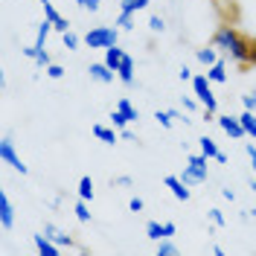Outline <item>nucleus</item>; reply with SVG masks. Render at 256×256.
I'll list each match as a JSON object with an SVG mask.
<instances>
[{
  "mask_svg": "<svg viewBox=\"0 0 256 256\" xmlns=\"http://www.w3.org/2000/svg\"><path fill=\"white\" fill-rule=\"evenodd\" d=\"M210 44L216 50H222L224 56L233 58L239 67L256 64V38L239 32L236 26H230V24H224V26H218V30L212 32V41Z\"/></svg>",
  "mask_w": 256,
  "mask_h": 256,
  "instance_id": "nucleus-1",
  "label": "nucleus"
},
{
  "mask_svg": "<svg viewBox=\"0 0 256 256\" xmlns=\"http://www.w3.org/2000/svg\"><path fill=\"white\" fill-rule=\"evenodd\" d=\"M207 154H190L186 160V166H184V172H180V180L186 184V186H198V184H207Z\"/></svg>",
  "mask_w": 256,
  "mask_h": 256,
  "instance_id": "nucleus-2",
  "label": "nucleus"
},
{
  "mask_svg": "<svg viewBox=\"0 0 256 256\" xmlns=\"http://www.w3.org/2000/svg\"><path fill=\"white\" fill-rule=\"evenodd\" d=\"M120 41V30L116 26H94L84 32V44L90 50H108Z\"/></svg>",
  "mask_w": 256,
  "mask_h": 256,
  "instance_id": "nucleus-3",
  "label": "nucleus"
},
{
  "mask_svg": "<svg viewBox=\"0 0 256 256\" xmlns=\"http://www.w3.org/2000/svg\"><path fill=\"white\" fill-rule=\"evenodd\" d=\"M212 82H210L207 73H201V76H192V90L198 96V102L204 105V111L216 114L218 111V102H216V94H212V88H210Z\"/></svg>",
  "mask_w": 256,
  "mask_h": 256,
  "instance_id": "nucleus-4",
  "label": "nucleus"
},
{
  "mask_svg": "<svg viewBox=\"0 0 256 256\" xmlns=\"http://www.w3.org/2000/svg\"><path fill=\"white\" fill-rule=\"evenodd\" d=\"M0 160H3V163H9V166H12L15 172H20V175H30V166H26L24 160L18 158L12 137H3V140H0Z\"/></svg>",
  "mask_w": 256,
  "mask_h": 256,
  "instance_id": "nucleus-5",
  "label": "nucleus"
},
{
  "mask_svg": "<svg viewBox=\"0 0 256 256\" xmlns=\"http://www.w3.org/2000/svg\"><path fill=\"white\" fill-rule=\"evenodd\" d=\"M216 122L222 126V131L227 134V137H236V140L248 137V134H244V126H242V120L239 116H233V114H222V116H216Z\"/></svg>",
  "mask_w": 256,
  "mask_h": 256,
  "instance_id": "nucleus-6",
  "label": "nucleus"
},
{
  "mask_svg": "<svg viewBox=\"0 0 256 256\" xmlns=\"http://www.w3.org/2000/svg\"><path fill=\"white\" fill-rule=\"evenodd\" d=\"M178 233V227L172 222H166V224H160V222H148L146 224V236L152 242H160V239H172Z\"/></svg>",
  "mask_w": 256,
  "mask_h": 256,
  "instance_id": "nucleus-7",
  "label": "nucleus"
},
{
  "mask_svg": "<svg viewBox=\"0 0 256 256\" xmlns=\"http://www.w3.org/2000/svg\"><path fill=\"white\" fill-rule=\"evenodd\" d=\"M163 184H166V190H172V195H175L178 201H190V198H192L190 186L180 180V175H166V180H163Z\"/></svg>",
  "mask_w": 256,
  "mask_h": 256,
  "instance_id": "nucleus-8",
  "label": "nucleus"
},
{
  "mask_svg": "<svg viewBox=\"0 0 256 256\" xmlns=\"http://www.w3.org/2000/svg\"><path fill=\"white\" fill-rule=\"evenodd\" d=\"M12 224H15V207H12L9 195L0 192V227L3 230H12Z\"/></svg>",
  "mask_w": 256,
  "mask_h": 256,
  "instance_id": "nucleus-9",
  "label": "nucleus"
},
{
  "mask_svg": "<svg viewBox=\"0 0 256 256\" xmlns=\"http://www.w3.org/2000/svg\"><path fill=\"white\" fill-rule=\"evenodd\" d=\"M44 233H47L50 239L56 242V244H58V248H76V242H73V236H70V233H64L62 227H56V224H44Z\"/></svg>",
  "mask_w": 256,
  "mask_h": 256,
  "instance_id": "nucleus-10",
  "label": "nucleus"
},
{
  "mask_svg": "<svg viewBox=\"0 0 256 256\" xmlns=\"http://www.w3.org/2000/svg\"><path fill=\"white\" fill-rule=\"evenodd\" d=\"M32 242H35V250H38L41 256H56L58 250H62V248H58V244L47 236V233H35V236H32Z\"/></svg>",
  "mask_w": 256,
  "mask_h": 256,
  "instance_id": "nucleus-11",
  "label": "nucleus"
},
{
  "mask_svg": "<svg viewBox=\"0 0 256 256\" xmlns=\"http://www.w3.org/2000/svg\"><path fill=\"white\" fill-rule=\"evenodd\" d=\"M88 73H90V79H94V82H102V84H111L114 76H116V73H114V70H111L105 62L90 64V67H88Z\"/></svg>",
  "mask_w": 256,
  "mask_h": 256,
  "instance_id": "nucleus-12",
  "label": "nucleus"
},
{
  "mask_svg": "<svg viewBox=\"0 0 256 256\" xmlns=\"http://www.w3.org/2000/svg\"><path fill=\"white\" fill-rule=\"evenodd\" d=\"M44 18H47V20H52L56 32H62V35H64L67 30H70V20H67L64 15H58V9H56L52 3H44Z\"/></svg>",
  "mask_w": 256,
  "mask_h": 256,
  "instance_id": "nucleus-13",
  "label": "nucleus"
},
{
  "mask_svg": "<svg viewBox=\"0 0 256 256\" xmlns=\"http://www.w3.org/2000/svg\"><path fill=\"white\" fill-rule=\"evenodd\" d=\"M116 76H120L122 84H134V58L128 52H126V58H122V64H120V70H116Z\"/></svg>",
  "mask_w": 256,
  "mask_h": 256,
  "instance_id": "nucleus-14",
  "label": "nucleus"
},
{
  "mask_svg": "<svg viewBox=\"0 0 256 256\" xmlns=\"http://www.w3.org/2000/svg\"><path fill=\"white\" fill-rule=\"evenodd\" d=\"M122 58H126V50H120V47H116V44H114V47H108V50H105V64L111 67L114 73L120 70V64H122Z\"/></svg>",
  "mask_w": 256,
  "mask_h": 256,
  "instance_id": "nucleus-15",
  "label": "nucleus"
},
{
  "mask_svg": "<svg viewBox=\"0 0 256 256\" xmlns=\"http://www.w3.org/2000/svg\"><path fill=\"white\" fill-rule=\"evenodd\" d=\"M207 76H210V82H216V84L227 82V62H224V58H218L212 67H207Z\"/></svg>",
  "mask_w": 256,
  "mask_h": 256,
  "instance_id": "nucleus-16",
  "label": "nucleus"
},
{
  "mask_svg": "<svg viewBox=\"0 0 256 256\" xmlns=\"http://www.w3.org/2000/svg\"><path fill=\"white\" fill-rule=\"evenodd\" d=\"M195 58L204 64V67H212V64L218 62V50L212 47V44H210V47H204V50H195Z\"/></svg>",
  "mask_w": 256,
  "mask_h": 256,
  "instance_id": "nucleus-17",
  "label": "nucleus"
},
{
  "mask_svg": "<svg viewBox=\"0 0 256 256\" xmlns=\"http://www.w3.org/2000/svg\"><path fill=\"white\" fill-rule=\"evenodd\" d=\"M52 30H56V26H52V20H47V18H44V20L38 24V32H35V47L44 50V44H47V35Z\"/></svg>",
  "mask_w": 256,
  "mask_h": 256,
  "instance_id": "nucleus-18",
  "label": "nucleus"
},
{
  "mask_svg": "<svg viewBox=\"0 0 256 256\" xmlns=\"http://www.w3.org/2000/svg\"><path fill=\"white\" fill-rule=\"evenodd\" d=\"M94 137H96V140H102V143L114 146V143H116V137H120V134H116L114 128H108V126H94Z\"/></svg>",
  "mask_w": 256,
  "mask_h": 256,
  "instance_id": "nucleus-19",
  "label": "nucleus"
},
{
  "mask_svg": "<svg viewBox=\"0 0 256 256\" xmlns=\"http://www.w3.org/2000/svg\"><path fill=\"white\" fill-rule=\"evenodd\" d=\"M239 120H242V126H244V134L248 137H256V111H248L244 108V114H239Z\"/></svg>",
  "mask_w": 256,
  "mask_h": 256,
  "instance_id": "nucleus-20",
  "label": "nucleus"
},
{
  "mask_svg": "<svg viewBox=\"0 0 256 256\" xmlns=\"http://www.w3.org/2000/svg\"><path fill=\"white\" fill-rule=\"evenodd\" d=\"M148 3H152V0H120V9H122V12H134V15H137V12L148 9Z\"/></svg>",
  "mask_w": 256,
  "mask_h": 256,
  "instance_id": "nucleus-21",
  "label": "nucleus"
},
{
  "mask_svg": "<svg viewBox=\"0 0 256 256\" xmlns=\"http://www.w3.org/2000/svg\"><path fill=\"white\" fill-rule=\"evenodd\" d=\"M198 146H201V154H207L210 160H216V154H218V146H216V140H212V137H207V134H204V137L198 140Z\"/></svg>",
  "mask_w": 256,
  "mask_h": 256,
  "instance_id": "nucleus-22",
  "label": "nucleus"
},
{
  "mask_svg": "<svg viewBox=\"0 0 256 256\" xmlns=\"http://www.w3.org/2000/svg\"><path fill=\"white\" fill-rule=\"evenodd\" d=\"M116 108H120V111L126 114L128 120H140V111H137V108L131 105V99H128V96H120V102H116Z\"/></svg>",
  "mask_w": 256,
  "mask_h": 256,
  "instance_id": "nucleus-23",
  "label": "nucleus"
},
{
  "mask_svg": "<svg viewBox=\"0 0 256 256\" xmlns=\"http://www.w3.org/2000/svg\"><path fill=\"white\" fill-rule=\"evenodd\" d=\"M79 198L82 201H94V180H90L88 175L79 180Z\"/></svg>",
  "mask_w": 256,
  "mask_h": 256,
  "instance_id": "nucleus-24",
  "label": "nucleus"
},
{
  "mask_svg": "<svg viewBox=\"0 0 256 256\" xmlns=\"http://www.w3.org/2000/svg\"><path fill=\"white\" fill-rule=\"evenodd\" d=\"M134 24H137V18H134V12H122V9H120V18H116V26H120V30H126V32H131V30H134Z\"/></svg>",
  "mask_w": 256,
  "mask_h": 256,
  "instance_id": "nucleus-25",
  "label": "nucleus"
},
{
  "mask_svg": "<svg viewBox=\"0 0 256 256\" xmlns=\"http://www.w3.org/2000/svg\"><path fill=\"white\" fill-rule=\"evenodd\" d=\"M178 254V244L172 239H160L158 242V256H175Z\"/></svg>",
  "mask_w": 256,
  "mask_h": 256,
  "instance_id": "nucleus-26",
  "label": "nucleus"
},
{
  "mask_svg": "<svg viewBox=\"0 0 256 256\" xmlns=\"http://www.w3.org/2000/svg\"><path fill=\"white\" fill-rule=\"evenodd\" d=\"M62 41H64V47H67V50H79V44L84 41V38H79L73 30H67V32L62 35Z\"/></svg>",
  "mask_w": 256,
  "mask_h": 256,
  "instance_id": "nucleus-27",
  "label": "nucleus"
},
{
  "mask_svg": "<svg viewBox=\"0 0 256 256\" xmlns=\"http://www.w3.org/2000/svg\"><path fill=\"white\" fill-rule=\"evenodd\" d=\"M73 212H76V218H79L82 224L90 222V210H88V201H82V198H79V204H76V210H73Z\"/></svg>",
  "mask_w": 256,
  "mask_h": 256,
  "instance_id": "nucleus-28",
  "label": "nucleus"
},
{
  "mask_svg": "<svg viewBox=\"0 0 256 256\" xmlns=\"http://www.w3.org/2000/svg\"><path fill=\"white\" fill-rule=\"evenodd\" d=\"M111 120H114V128H120V131H122V128L128 126V122H131V120H128L126 114L120 111V108H114V111H111Z\"/></svg>",
  "mask_w": 256,
  "mask_h": 256,
  "instance_id": "nucleus-29",
  "label": "nucleus"
},
{
  "mask_svg": "<svg viewBox=\"0 0 256 256\" xmlns=\"http://www.w3.org/2000/svg\"><path fill=\"white\" fill-rule=\"evenodd\" d=\"M148 30H152V32H163V30H166V20H163L160 15H152V18H148Z\"/></svg>",
  "mask_w": 256,
  "mask_h": 256,
  "instance_id": "nucleus-30",
  "label": "nucleus"
},
{
  "mask_svg": "<svg viewBox=\"0 0 256 256\" xmlns=\"http://www.w3.org/2000/svg\"><path fill=\"white\" fill-rule=\"evenodd\" d=\"M154 120H158L163 128H172V120H175V116H172L169 111H158V114H154Z\"/></svg>",
  "mask_w": 256,
  "mask_h": 256,
  "instance_id": "nucleus-31",
  "label": "nucleus"
},
{
  "mask_svg": "<svg viewBox=\"0 0 256 256\" xmlns=\"http://www.w3.org/2000/svg\"><path fill=\"white\" fill-rule=\"evenodd\" d=\"M35 64H38V67H50V64H52V58H50L47 47H44V50H38V56H35Z\"/></svg>",
  "mask_w": 256,
  "mask_h": 256,
  "instance_id": "nucleus-32",
  "label": "nucleus"
},
{
  "mask_svg": "<svg viewBox=\"0 0 256 256\" xmlns=\"http://www.w3.org/2000/svg\"><path fill=\"white\" fill-rule=\"evenodd\" d=\"M44 73H47L50 79H62V76H64V67H62V64H50V67H44Z\"/></svg>",
  "mask_w": 256,
  "mask_h": 256,
  "instance_id": "nucleus-33",
  "label": "nucleus"
},
{
  "mask_svg": "<svg viewBox=\"0 0 256 256\" xmlns=\"http://www.w3.org/2000/svg\"><path fill=\"white\" fill-rule=\"evenodd\" d=\"M210 222L216 224V227H224V224H227V222H224V212H222V210H210Z\"/></svg>",
  "mask_w": 256,
  "mask_h": 256,
  "instance_id": "nucleus-34",
  "label": "nucleus"
},
{
  "mask_svg": "<svg viewBox=\"0 0 256 256\" xmlns=\"http://www.w3.org/2000/svg\"><path fill=\"white\" fill-rule=\"evenodd\" d=\"M242 102H244V108H248V111H256V90L244 94V96H242Z\"/></svg>",
  "mask_w": 256,
  "mask_h": 256,
  "instance_id": "nucleus-35",
  "label": "nucleus"
},
{
  "mask_svg": "<svg viewBox=\"0 0 256 256\" xmlns=\"http://www.w3.org/2000/svg\"><path fill=\"white\" fill-rule=\"evenodd\" d=\"M143 198H131V201H128V210H131V212H143Z\"/></svg>",
  "mask_w": 256,
  "mask_h": 256,
  "instance_id": "nucleus-36",
  "label": "nucleus"
},
{
  "mask_svg": "<svg viewBox=\"0 0 256 256\" xmlns=\"http://www.w3.org/2000/svg\"><path fill=\"white\" fill-rule=\"evenodd\" d=\"M99 6H102V0H84L82 3V9H88V12H99Z\"/></svg>",
  "mask_w": 256,
  "mask_h": 256,
  "instance_id": "nucleus-37",
  "label": "nucleus"
},
{
  "mask_svg": "<svg viewBox=\"0 0 256 256\" xmlns=\"http://www.w3.org/2000/svg\"><path fill=\"white\" fill-rule=\"evenodd\" d=\"M244 152H248V158H250V163H254V175H256V146L248 143L244 146Z\"/></svg>",
  "mask_w": 256,
  "mask_h": 256,
  "instance_id": "nucleus-38",
  "label": "nucleus"
},
{
  "mask_svg": "<svg viewBox=\"0 0 256 256\" xmlns=\"http://www.w3.org/2000/svg\"><path fill=\"white\" fill-rule=\"evenodd\" d=\"M178 76H180V82H192V70H190V67H186V64H184Z\"/></svg>",
  "mask_w": 256,
  "mask_h": 256,
  "instance_id": "nucleus-39",
  "label": "nucleus"
},
{
  "mask_svg": "<svg viewBox=\"0 0 256 256\" xmlns=\"http://www.w3.org/2000/svg\"><path fill=\"white\" fill-rule=\"evenodd\" d=\"M114 184H116V186H131V178H128V175H122V178H116Z\"/></svg>",
  "mask_w": 256,
  "mask_h": 256,
  "instance_id": "nucleus-40",
  "label": "nucleus"
},
{
  "mask_svg": "<svg viewBox=\"0 0 256 256\" xmlns=\"http://www.w3.org/2000/svg\"><path fill=\"white\" fill-rule=\"evenodd\" d=\"M222 195H224V198H227V201H233V198H236V192H233V190H227V186H224V190H222Z\"/></svg>",
  "mask_w": 256,
  "mask_h": 256,
  "instance_id": "nucleus-41",
  "label": "nucleus"
},
{
  "mask_svg": "<svg viewBox=\"0 0 256 256\" xmlns=\"http://www.w3.org/2000/svg\"><path fill=\"white\" fill-rule=\"evenodd\" d=\"M184 108L186 111H195V99H184Z\"/></svg>",
  "mask_w": 256,
  "mask_h": 256,
  "instance_id": "nucleus-42",
  "label": "nucleus"
},
{
  "mask_svg": "<svg viewBox=\"0 0 256 256\" xmlns=\"http://www.w3.org/2000/svg\"><path fill=\"white\" fill-rule=\"evenodd\" d=\"M250 190H254V195H256V180H250Z\"/></svg>",
  "mask_w": 256,
  "mask_h": 256,
  "instance_id": "nucleus-43",
  "label": "nucleus"
},
{
  "mask_svg": "<svg viewBox=\"0 0 256 256\" xmlns=\"http://www.w3.org/2000/svg\"><path fill=\"white\" fill-rule=\"evenodd\" d=\"M250 216H254V218H256V207H254V210H250Z\"/></svg>",
  "mask_w": 256,
  "mask_h": 256,
  "instance_id": "nucleus-44",
  "label": "nucleus"
},
{
  "mask_svg": "<svg viewBox=\"0 0 256 256\" xmlns=\"http://www.w3.org/2000/svg\"><path fill=\"white\" fill-rule=\"evenodd\" d=\"M76 3H79V6H82V3H84V0H76Z\"/></svg>",
  "mask_w": 256,
  "mask_h": 256,
  "instance_id": "nucleus-45",
  "label": "nucleus"
},
{
  "mask_svg": "<svg viewBox=\"0 0 256 256\" xmlns=\"http://www.w3.org/2000/svg\"><path fill=\"white\" fill-rule=\"evenodd\" d=\"M41 3H50V0H41Z\"/></svg>",
  "mask_w": 256,
  "mask_h": 256,
  "instance_id": "nucleus-46",
  "label": "nucleus"
}]
</instances>
